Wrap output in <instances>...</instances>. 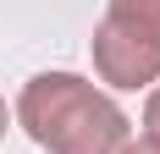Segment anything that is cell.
Wrapping results in <instances>:
<instances>
[{"instance_id":"cell-1","label":"cell","mask_w":160,"mask_h":154,"mask_svg":"<svg viewBox=\"0 0 160 154\" xmlns=\"http://www.w3.org/2000/svg\"><path fill=\"white\" fill-rule=\"evenodd\" d=\"M17 121L50 154H122L132 138L122 105L78 72H39L17 99Z\"/></svg>"},{"instance_id":"cell-2","label":"cell","mask_w":160,"mask_h":154,"mask_svg":"<svg viewBox=\"0 0 160 154\" xmlns=\"http://www.w3.org/2000/svg\"><path fill=\"white\" fill-rule=\"evenodd\" d=\"M94 72L111 88H149L160 83V39L122 17H99L94 28Z\"/></svg>"},{"instance_id":"cell-3","label":"cell","mask_w":160,"mask_h":154,"mask_svg":"<svg viewBox=\"0 0 160 154\" xmlns=\"http://www.w3.org/2000/svg\"><path fill=\"white\" fill-rule=\"evenodd\" d=\"M105 17H122V22L160 39V0H105Z\"/></svg>"},{"instance_id":"cell-4","label":"cell","mask_w":160,"mask_h":154,"mask_svg":"<svg viewBox=\"0 0 160 154\" xmlns=\"http://www.w3.org/2000/svg\"><path fill=\"white\" fill-rule=\"evenodd\" d=\"M144 127H149V138H160V88L149 94V105H144Z\"/></svg>"},{"instance_id":"cell-5","label":"cell","mask_w":160,"mask_h":154,"mask_svg":"<svg viewBox=\"0 0 160 154\" xmlns=\"http://www.w3.org/2000/svg\"><path fill=\"white\" fill-rule=\"evenodd\" d=\"M122 154H160V138H149V132H144V138H127Z\"/></svg>"},{"instance_id":"cell-6","label":"cell","mask_w":160,"mask_h":154,"mask_svg":"<svg viewBox=\"0 0 160 154\" xmlns=\"http://www.w3.org/2000/svg\"><path fill=\"white\" fill-rule=\"evenodd\" d=\"M6 127H11V110H6V99H0V138H6Z\"/></svg>"}]
</instances>
